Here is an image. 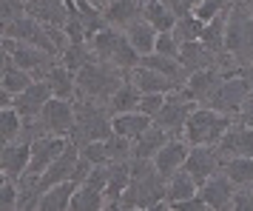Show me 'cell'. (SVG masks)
Returning <instances> with one entry per match:
<instances>
[{
  "instance_id": "34",
  "label": "cell",
  "mask_w": 253,
  "mask_h": 211,
  "mask_svg": "<svg viewBox=\"0 0 253 211\" xmlns=\"http://www.w3.org/2000/svg\"><path fill=\"white\" fill-rule=\"evenodd\" d=\"M228 14H230V9L228 12H222V14H216L211 23H205V29H202V43H205L211 52H216V54H228L225 52V29H228Z\"/></svg>"
},
{
  "instance_id": "7",
  "label": "cell",
  "mask_w": 253,
  "mask_h": 211,
  "mask_svg": "<svg viewBox=\"0 0 253 211\" xmlns=\"http://www.w3.org/2000/svg\"><path fill=\"white\" fill-rule=\"evenodd\" d=\"M236 117L222 114L216 108H208V106H196L194 114L185 123L182 137L188 140V146H216L222 140V134L230 129V123Z\"/></svg>"
},
{
  "instance_id": "24",
  "label": "cell",
  "mask_w": 253,
  "mask_h": 211,
  "mask_svg": "<svg viewBox=\"0 0 253 211\" xmlns=\"http://www.w3.org/2000/svg\"><path fill=\"white\" fill-rule=\"evenodd\" d=\"M131 183V160L123 163H111V177H108V186H105V209L103 211H117L120 209V197Z\"/></svg>"
},
{
  "instance_id": "4",
  "label": "cell",
  "mask_w": 253,
  "mask_h": 211,
  "mask_svg": "<svg viewBox=\"0 0 253 211\" xmlns=\"http://www.w3.org/2000/svg\"><path fill=\"white\" fill-rule=\"evenodd\" d=\"M88 43H91V52H94V57L97 60L111 63V66H117V69H123V71L137 69L139 60H142L137 54V49L131 46L128 35L123 32V29H114V26L100 29Z\"/></svg>"
},
{
  "instance_id": "41",
  "label": "cell",
  "mask_w": 253,
  "mask_h": 211,
  "mask_svg": "<svg viewBox=\"0 0 253 211\" xmlns=\"http://www.w3.org/2000/svg\"><path fill=\"white\" fill-rule=\"evenodd\" d=\"M230 6H233V0H202L199 6H196V17L202 20V23H211L216 14H222V12H228Z\"/></svg>"
},
{
  "instance_id": "11",
  "label": "cell",
  "mask_w": 253,
  "mask_h": 211,
  "mask_svg": "<svg viewBox=\"0 0 253 211\" xmlns=\"http://www.w3.org/2000/svg\"><path fill=\"white\" fill-rule=\"evenodd\" d=\"M3 37H14L20 43L37 46V49H43V52H48V54H54V57H60L57 46H54V40L48 35V26L35 20V17H29V14L20 17V20H14V23H9V26H3Z\"/></svg>"
},
{
  "instance_id": "2",
  "label": "cell",
  "mask_w": 253,
  "mask_h": 211,
  "mask_svg": "<svg viewBox=\"0 0 253 211\" xmlns=\"http://www.w3.org/2000/svg\"><path fill=\"white\" fill-rule=\"evenodd\" d=\"M131 71H123L111 66V63H103V60H91L88 66H83L77 74H74V86H77V97L80 100H94V103H105L114 97V92L128 80ZM74 97V100H77Z\"/></svg>"
},
{
  "instance_id": "49",
  "label": "cell",
  "mask_w": 253,
  "mask_h": 211,
  "mask_svg": "<svg viewBox=\"0 0 253 211\" xmlns=\"http://www.w3.org/2000/svg\"><path fill=\"white\" fill-rule=\"evenodd\" d=\"M239 74L245 77V83L251 86V92H253V63H245V66L239 69Z\"/></svg>"
},
{
  "instance_id": "15",
  "label": "cell",
  "mask_w": 253,
  "mask_h": 211,
  "mask_svg": "<svg viewBox=\"0 0 253 211\" xmlns=\"http://www.w3.org/2000/svg\"><path fill=\"white\" fill-rule=\"evenodd\" d=\"M71 6H74V0H26V14L46 26L66 29L71 17Z\"/></svg>"
},
{
  "instance_id": "12",
  "label": "cell",
  "mask_w": 253,
  "mask_h": 211,
  "mask_svg": "<svg viewBox=\"0 0 253 211\" xmlns=\"http://www.w3.org/2000/svg\"><path fill=\"white\" fill-rule=\"evenodd\" d=\"M222 163H225V157L219 152V146H191L188 160H185L182 168L202 186V183H208L213 174L222 171Z\"/></svg>"
},
{
  "instance_id": "22",
  "label": "cell",
  "mask_w": 253,
  "mask_h": 211,
  "mask_svg": "<svg viewBox=\"0 0 253 211\" xmlns=\"http://www.w3.org/2000/svg\"><path fill=\"white\" fill-rule=\"evenodd\" d=\"M128 77H131V83H134L142 94H168V92H173V89H179L171 77H165V74L148 69V66H142V63H139L137 69H131Z\"/></svg>"
},
{
  "instance_id": "39",
  "label": "cell",
  "mask_w": 253,
  "mask_h": 211,
  "mask_svg": "<svg viewBox=\"0 0 253 211\" xmlns=\"http://www.w3.org/2000/svg\"><path fill=\"white\" fill-rule=\"evenodd\" d=\"M202 29H205V23H202L196 14H185V17H179L176 26H173V37H176L179 43H194V40L202 37Z\"/></svg>"
},
{
  "instance_id": "1",
  "label": "cell",
  "mask_w": 253,
  "mask_h": 211,
  "mask_svg": "<svg viewBox=\"0 0 253 211\" xmlns=\"http://www.w3.org/2000/svg\"><path fill=\"white\" fill-rule=\"evenodd\" d=\"M168 180L157 171L154 160L131 157V183L120 197L123 211H165L171 203L165 200Z\"/></svg>"
},
{
  "instance_id": "10",
  "label": "cell",
  "mask_w": 253,
  "mask_h": 211,
  "mask_svg": "<svg viewBox=\"0 0 253 211\" xmlns=\"http://www.w3.org/2000/svg\"><path fill=\"white\" fill-rule=\"evenodd\" d=\"M248 94H251V86L245 83L242 74H230L225 80L219 83V89L211 94V100H208V108H216L222 114H230V117H236L242 111V103L248 100Z\"/></svg>"
},
{
  "instance_id": "21",
  "label": "cell",
  "mask_w": 253,
  "mask_h": 211,
  "mask_svg": "<svg viewBox=\"0 0 253 211\" xmlns=\"http://www.w3.org/2000/svg\"><path fill=\"white\" fill-rule=\"evenodd\" d=\"M142 6H145V0H111L108 9L103 12V17L108 26L126 32L128 26L137 23L139 17H142Z\"/></svg>"
},
{
  "instance_id": "25",
  "label": "cell",
  "mask_w": 253,
  "mask_h": 211,
  "mask_svg": "<svg viewBox=\"0 0 253 211\" xmlns=\"http://www.w3.org/2000/svg\"><path fill=\"white\" fill-rule=\"evenodd\" d=\"M151 126H154V117L142 114V111H126V114H114V120H111V129H114L117 134L128 137L131 143L137 140V137H142V134H145Z\"/></svg>"
},
{
  "instance_id": "51",
  "label": "cell",
  "mask_w": 253,
  "mask_h": 211,
  "mask_svg": "<svg viewBox=\"0 0 253 211\" xmlns=\"http://www.w3.org/2000/svg\"><path fill=\"white\" fill-rule=\"evenodd\" d=\"M245 6H248V9H251V14H253V0H245Z\"/></svg>"
},
{
  "instance_id": "45",
  "label": "cell",
  "mask_w": 253,
  "mask_h": 211,
  "mask_svg": "<svg viewBox=\"0 0 253 211\" xmlns=\"http://www.w3.org/2000/svg\"><path fill=\"white\" fill-rule=\"evenodd\" d=\"M17 197H20V188H17V183L3 177V194H0V209H6V211L17 209Z\"/></svg>"
},
{
  "instance_id": "17",
  "label": "cell",
  "mask_w": 253,
  "mask_h": 211,
  "mask_svg": "<svg viewBox=\"0 0 253 211\" xmlns=\"http://www.w3.org/2000/svg\"><path fill=\"white\" fill-rule=\"evenodd\" d=\"M222 157H253V129L245 126L239 120L230 123V129L222 134V140L216 143Z\"/></svg>"
},
{
  "instance_id": "48",
  "label": "cell",
  "mask_w": 253,
  "mask_h": 211,
  "mask_svg": "<svg viewBox=\"0 0 253 211\" xmlns=\"http://www.w3.org/2000/svg\"><path fill=\"white\" fill-rule=\"evenodd\" d=\"M236 120H239V123H245V126H251V129H253V92L248 94V100L242 103V111L236 114Z\"/></svg>"
},
{
  "instance_id": "14",
  "label": "cell",
  "mask_w": 253,
  "mask_h": 211,
  "mask_svg": "<svg viewBox=\"0 0 253 211\" xmlns=\"http://www.w3.org/2000/svg\"><path fill=\"white\" fill-rule=\"evenodd\" d=\"M29 163H32V140H20L14 143H3V152H0V171L6 180H20V177L29 171Z\"/></svg>"
},
{
  "instance_id": "16",
  "label": "cell",
  "mask_w": 253,
  "mask_h": 211,
  "mask_svg": "<svg viewBox=\"0 0 253 211\" xmlns=\"http://www.w3.org/2000/svg\"><path fill=\"white\" fill-rule=\"evenodd\" d=\"M54 97V92H51V86H48L46 80H35L26 92H20L17 97H14V108L20 111V117L26 120V123H32V120L40 117V111H43V106L48 103Z\"/></svg>"
},
{
  "instance_id": "27",
  "label": "cell",
  "mask_w": 253,
  "mask_h": 211,
  "mask_svg": "<svg viewBox=\"0 0 253 211\" xmlns=\"http://www.w3.org/2000/svg\"><path fill=\"white\" fill-rule=\"evenodd\" d=\"M43 80L51 86V92H54V97H63V100H74L77 97V86H74V71L66 69V63L63 60H57L51 69L46 71V77Z\"/></svg>"
},
{
  "instance_id": "20",
  "label": "cell",
  "mask_w": 253,
  "mask_h": 211,
  "mask_svg": "<svg viewBox=\"0 0 253 211\" xmlns=\"http://www.w3.org/2000/svg\"><path fill=\"white\" fill-rule=\"evenodd\" d=\"M225 77H228V74L219 69V66H213V69H202V71H194L182 89L188 92V97H191V100H196L199 106H205L208 100H211V94L216 92L219 83L225 80Z\"/></svg>"
},
{
  "instance_id": "28",
  "label": "cell",
  "mask_w": 253,
  "mask_h": 211,
  "mask_svg": "<svg viewBox=\"0 0 253 211\" xmlns=\"http://www.w3.org/2000/svg\"><path fill=\"white\" fill-rule=\"evenodd\" d=\"M142 66H148V69H154V71H160V74H165V77H171L176 86H185L188 83V69H185L182 63H179V57H165V54H145V57L139 60Z\"/></svg>"
},
{
  "instance_id": "5",
  "label": "cell",
  "mask_w": 253,
  "mask_h": 211,
  "mask_svg": "<svg viewBox=\"0 0 253 211\" xmlns=\"http://www.w3.org/2000/svg\"><path fill=\"white\" fill-rule=\"evenodd\" d=\"M225 52L239 63H253V14L245 6V0H233L225 29Z\"/></svg>"
},
{
  "instance_id": "6",
  "label": "cell",
  "mask_w": 253,
  "mask_h": 211,
  "mask_svg": "<svg viewBox=\"0 0 253 211\" xmlns=\"http://www.w3.org/2000/svg\"><path fill=\"white\" fill-rule=\"evenodd\" d=\"M74 120H77V114H74V100L51 97V100L43 106L40 117L32 120V123H26L23 137L26 140H35V137H43V134L71 137V131H74Z\"/></svg>"
},
{
  "instance_id": "18",
  "label": "cell",
  "mask_w": 253,
  "mask_h": 211,
  "mask_svg": "<svg viewBox=\"0 0 253 211\" xmlns=\"http://www.w3.org/2000/svg\"><path fill=\"white\" fill-rule=\"evenodd\" d=\"M233 194H236V186H233L222 171L199 186V197L208 203L211 211H230L233 209Z\"/></svg>"
},
{
  "instance_id": "29",
  "label": "cell",
  "mask_w": 253,
  "mask_h": 211,
  "mask_svg": "<svg viewBox=\"0 0 253 211\" xmlns=\"http://www.w3.org/2000/svg\"><path fill=\"white\" fill-rule=\"evenodd\" d=\"M126 35L128 40H131V46L137 49V54L139 57H145V54H154V46H157V29L145 20V17H139L137 23H131L126 29Z\"/></svg>"
},
{
  "instance_id": "36",
  "label": "cell",
  "mask_w": 253,
  "mask_h": 211,
  "mask_svg": "<svg viewBox=\"0 0 253 211\" xmlns=\"http://www.w3.org/2000/svg\"><path fill=\"white\" fill-rule=\"evenodd\" d=\"M71 211H103L105 209V194L103 191H97L91 186H77L74 191V197H71Z\"/></svg>"
},
{
  "instance_id": "8",
  "label": "cell",
  "mask_w": 253,
  "mask_h": 211,
  "mask_svg": "<svg viewBox=\"0 0 253 211\" xmlns=\"http://www.w3.org/2000/svg\"><path fill=\"white\" fill-rule=\"evenodd\" d=\"M196 106H199V103H196V100H191V97H188V92L179 86V89H173V92L165 94V103H162V108L154 114V126H160L162 131H168L171 137H182L185 123H188V117L194 114Z\"/></svg>"
},
{
  "instance_id": "33",
  "label": "cell",
  "mask_w": 253,
  "mask_h": 211,
  "mask_svg": "<svg viewBox=\"0 0 253 211\" xmlns=\"http://www.w3.org/2000/svg\"><path fill=\"white\" fill-rule=\"evenodd\" d=\"M139 100H142V92H139L137 86L131 83V77H128V80L114 92V97L108 100V108H111V114H126V111H137V108H139Z\"/></svg>"
},
{
  "instance_id": "13",
  "label": "cell",
  "mask_w": 253,
  "mask_h": 211,
  "mask_svg": "<svg viewBox=\"0 0 253 211\" xmlns=\"http://www.w3.org/2000/svg\"><path fill=\"white\" fill-rule=\"evenodd\" d=\"M71 137H57V134H43L32 140V163H29V177H40L60 154L69 149Z\"/></svg>"
},
{
  "instance_id": "19",
  "label": "cell",
  "mask_w": 253,
  "mask_h": 211,
  "mask_svg": "<svg viewBox=\"0 0 253 211\" xmlns=\"http://www.w3.org/2000/svg\"><path fill=\"white\" fill-rule=\"evenodd\" d=\"M188 152H191V146H188V140H185V137H168V143H165L160 152H157V157H154L157 171H160L165 180H168V177H173L185 165Z\"/></svg>"
},
{
  "instance_id": "30",
  "label": "cell",
  "mask_w": 253,
  "mask_h": 211,
  "mask_svg": "<svg viewBox=\"0 0 253 211\" xmlns=\"http://www.w3.org/2000/svg\"><path fill=\"white\" fill-rule=\"evenodd\" d=\"M168 131H162L160 126H151L142 137H137L134 140V149H131V157H139V160H154L157 157V152H160L162 146L168 143Z\"/></svg>"
},
{
  "instance_id": "9",
  "label": "cell",
  "mask_w": 253,
  "mask_h": 211,
  "mask_svg": "<svg viewBox=\"0 0 253 211\" xmlns=\"http://www.w3.org/2000/svg\"><path fill=\"white\" fill-rule=\"evenodd\" d=\"M0 46H3V52H6V54H12L14 63H17L20 69L29 71L35 80H43V77H46V71L60 60V57H54V54L43 52V49L14 40V37H3V40H0Z\"/></svg>"
},
{
  "instance_id": "23",
  "label": "cell",
  "mask_w": 253,
  "mask_h": 211,
  "mask_svg": "<svg viewBox=\"0 0 253 211\" xmlns=\"http://www.w3.org/2000/svg\"><path fill=\"white\" fill-rule=\"evenodd\" d=\"M0 71H3V77H0V94H9V97H17L20 92H26L35 83V77L26 69H20L14 63V57L6 54V52H3V69Z\"/></svg>"
},
{
  "instance_id": "37",
  "label": "cell",
  "mask_w": 253,
  "mask_h": 211,
  "mask_svg": "<svg viewBox=\"0 0 253 211\" xmlns=\"http://www.w3.org/2000/svg\"><path fill=\"white\" fill-rule=\"evenodd\" d=\"M26 120L20 117V111L9 106V108H0V134H3V143H14L23 137Z\"/></svg>"
},
{
  "instance_id": "50",
  "label": "cell",
  "mask_w": 253,
  "mask_h": 211,
  "mask_svg": "<svg viewBox=\"0 0 253 211\" xmlns=\"http://www.w3.org/2000/svg\"><path fill=\"white\" fill-rule=\"evenodd\" d=\"M85 3H91L94 9H100V12H105V9H108V3H111V0H85Z\"/></svg>"
},
{
  "instance_id": "46",
  "label": "cell",
  "mask_w": 253,
  "mask_h": 211,
  "mask_svg": "<svg viewBox=\"0 0 253 211\" xmlns=\"http://www.w3.org/2000/svg\"><path fill=\"white\" fill-rule=\"evenodd\" d=\"M162 103H165V94H142V100H139V108H137V111H142V114L154 117V114L162 108Z\"/></svg>"
},
{
  "instance_id": "47",
  "label": "cell",
  "mask_w": 253,
  "mask_h": 211,
  "mask_svg": "<svg viewBox=\"0 0 253 211\" xmlns=\"http://www.w3.org/2000/svg\"><path fill=\"white\" fill-rule=\"evenodd\" d=\"M171 211H211L208 209V203L199 194H194V197H188V200H182V203H176Z\"/></svg>"
},
{
  "instance_id": "40",
  "label": "cell",
  "mask_w": 253,
  "mask_h": 211,
  "mask_svg": "<svg viewBox=\"0 0 253 211\" xmlns=\"http://www.w3.org/2000/svg\"><path fill=\"white\" fill-rule=\"evenodd\" d=\"M80 154L88 160L91 165H111V154H108V146L105 140H94V143H85L80 146Z\"/></svg>"
},
{
  "instance_id": "44",
  "label": "cell",
  "mask_w": 253,
  "mask_h": 211,
  "mask_svg": "<svg viewBox=\"0 0 253 211\" xmlns=\"http://www.w3.org/2000/svg\"><path fill=\"white\" fill-rule=\"evenodd\" d=\"M108 177H111V165H94L88 177L83 180V186H91L97 191H103L105 194V186H108Z\"/></svg>"
},
{
  "instance_id": "35",
  "label": "cell",
  "mask_w": 253,
  "mask_h": 211,
  "mask_svg": "<svg viewBox=\"0 0 253 211\" xmlns=\"http://www.w3.org/2000/svg\"><path fill=\"white\" fill-rule=\"evenodd\" d=\"M222 174L233 186H253V157H228L222 163Z\"/></svg>"
},
{
  "instance_id": "32",
  "label": "cell",
  "mask_w": 253,
  "mask_h": 211,
  "mask_svg": "<svg viewBox=\"0 0 253 211\" xmlns=\"http://www.w3.org/2000/svg\"><path fill=\"white\" fill-rule=\"evenodd\" d=\"M142 17L148 20L157 32H173V26H176V14L162 3V0H145V6H142Z\"/></svg>"
},
{
  "instance_id": "3",
  "label": "cell",
  "mask_w": 253,
  "mask_h": 211,
  "mask_svg": "<svg viewBox=\"0 0 253 211\" xmlns=\"http://www.w3.org/2000/svg\"><path fill=\"white\" fill-rule=\"evenodd\" d=\"M74 131H71V140L77 146H85V143H94V140H105L108 134H114L111 129V108L105 103H94V100H74Z\"/></svg>"
},
{
  "instance_id": "42",
  "label": "cell",
  "mask_w": 253,
  "mask_h": 211,
  "mask_svg": "<svg viewBox=\"0 0 253 211\" xmlns=\"http://www.w3.org/2000/svg\"><path fill=\"white\" fill-rule=\"evenodd\" d=\"M179 49H182V43L173 37V32H160V35H157V46H154L157 54H165V57H179Z\"/></svg>"
},
{
  "instance_id": "43",
  "label": "cell",
  "mask_w": 253,
  "mask_h": 211,
  "mask_svg": "<svg viewBox=\"0 0 253 211\" xmlns=\"http://www.w3.org/2000/svg\"><path fill=\"white\" fill-rule=\"evenodd\" d=\"M0 3H3V12H0L3 26H9V23H14V20L26 17V0H0Z\"/></svg>"
},
{
  "instance_id": "26",
  "label": "cell",
  "mask_w": 253,
  "mask_h": 211,
  "mask_svg": "<svg viewBox=\"0 0 253 211\" xmlns=\"http://www.w3.org/2000/svg\"><path fill=\"white\" fill-rule=\"evenodd\" d=\"M77 186H80V183L71 177V180H66V183H57V186L46 188V191L40 194V206H37V211H63V209H69Z\"/></svg>"
},
{
  "instance_id": "38",
  "label": "cell",
  "mask_w": 253,
  "mask_h": 211,
  "mask_svg": "<svg viewBox=\"0 0 253 211\" xmlns=\"http://www.w3.org/2000/svg\"><path fill=\"white\" fill-rule=\"evenodd\" d=\"M63 63H66V69H71L74 74L83 69V66H88L91 60H97L94 57V52H91V43L85 40V43H71L69 49H66V54H63Z\"/></svg>"
},
{
  "instance_id": "31",
  "label": "cell",
  "mask_w": 253,
  "mask_h": 211,
  "mask_svg": "<svg viewBox=\"0 0 253 211\" xmlns=\"http://www.w3.org/2000/svg\"><path fill=\"white\" fill-rule=\"evenodd\" d=\"M194 194H199V183H196L185 168H179L173 177H168V191H165V200L171 203V209L176 206V203L194 197Z\"/></svg>"
}]
</instances>
